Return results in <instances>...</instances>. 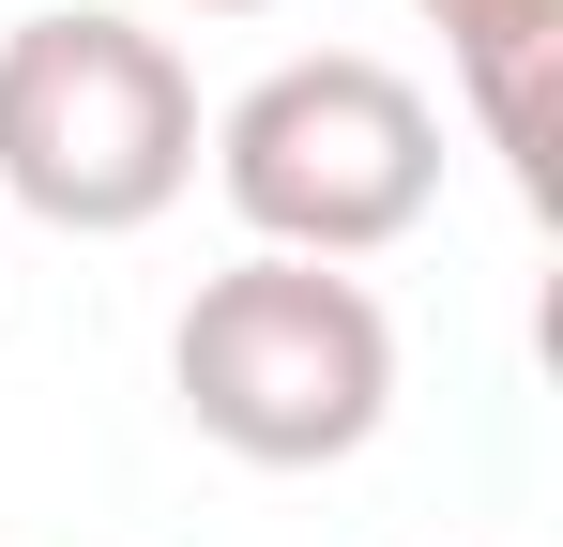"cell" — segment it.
Returning a JSON list of instances; mask_svg holds the SVG:
<instances>
[{
  "mask_svg": "<svg viewBox=\"0 0 563 547\" xmlns=\"http://www.w3.org/2000/svg\"><path fill=\"white\" fill-rule=\"evenodd\" d=\"M198 15H275V0H198Z\"/></svg>",
  "mask_w": 563,
  "mask_h": 547,
  "instance_id": "cell-5",
  "label": "cell"
},
{
  "mask_svg": "<svg viewBox=\"0 0 563 547\" xmlns=\"http://www.w3.org/2000/svg\"><path fill=\"white\" fill-rule=\"evenodd\" d=\"M442 31V62L472 91V137L503 153L518 198H549V62H563V0H411Z\"/></svg>",
  "mask_w": 563,
  "mask_h": 547,
  "instance_id": "cell-4",
  "label": "cell"
},
{
  "mask_svg": "<svg viewBox=\"0 0 563 547\" xmlns=\"http://www.w3.org/2000/svg\"><path fill=\"white\" fill-rule=\"evenodd\" d=\"M198 77L168 31L137 15H15L0 31V198L62 244H137L153 213H184L198 182Z\"/></svg>",
  "mask_w": 563,
  "mask_h": 547,
  "instance_id": "cell-2",
  "label": "cell"
},
{
  "mask_svg": "<svg viewBox=\"0 0 563 547\" xmlns=\"http://www.w3.org/2000/svg\"><path fill=\"white\" fill-rule=\"evenodd\" d=\"M198 153H213V198L244 213V244H275V259H380L442 198V107L396 62H366V46H305V62L229 91Z\"/></svg>",
  "mask_w": 563,
  "mask_h": 547,
  "instance_id": "cell-3",
  "label": "cell"
},
{
  "mask_svg": "<svg viewBox=\"0 0 563 547\" xmlns=\"http://www.w3.org/2000/svg\"><path fill=\"white\" fill-rule=\"evenodd\" d=\"M168 395L244 471H335V456H366L396 426V320H380V289L351 259L244 244L168 320Z\"/></svg>",
  "mask_w": 563,
  "mask_h": 547,
  "instance_id": "cell-1",
  "label": "cell"
}]
</instances>
